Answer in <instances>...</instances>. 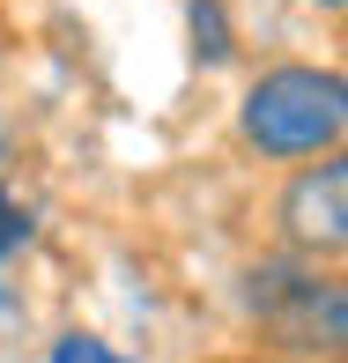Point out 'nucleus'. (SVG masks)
<instances>
[{
  "mask_svg": "<svg viewBox=\"0 0 348 363\" xmlns=\"http://www.w3.org/2000/svg\"><path fill=\"white\" fill-rule=\"evenodd\" d=\"M245 311L281 356H341L348 341V289L334 267H319V252H274L259 267H245Z\"/></svg>",
  "mask_w": 348,
  "mask_h": 363,
  "instance_id": "1",
  "label": "nucleus"
},
{
  "mask_svg": "<svg viewBox=\"0 0 348 363\" xmlns=\"http://www.w3.org/2000/svg\"><path fill=\"white\" fill-rule=\"evenodd\" d=\"M237 126L259 156H281V163L326 156L348 134V82L334 67H267L245 89Z\"/></svg>",
  "mask_w": 348,
  "mask_h": 363,
  "instance_id": "2",
  "label": "nucleus"
},
{
  "mask_svg": "<svg viewBox=\"0 0 348 363\" xmlns=\"http://www.w3.org/2000/svg\"><path fill=\"white\" fill-rule=\"evenodd\" d=\"M274 223H281V238H289L296 252H326V259H334L348 245V163L334 156V148H326L311 171L289 178Z\"/></svg>",
  "mask_w": 348,
  "mask_h": 363,
  "instance_id": "3",
  "label": "nucleus"
},
{
  "mask_svg": "<svg viewBox=\"0 0 348 363\" xmlns=\"http://www.w3.org/2000/svg\"><path fill=\"white\" fill-rule=\"evenodd\" d=\"M186 23H193V52H201L208 67H223V60L237 52V38H230V15H223V0H193V8H186Z\"/></svg>",
  "mask_w": 348,
  "mask_h": 363,
  "instance_id": "4",
  "label": "nucleus"
},
{
  "mask_svg": "<svg viewBox=\"0 0 348 363\" xmlns=\"http://www.w3.org/2000/svg\"><path fill=\"white\" fill-rule=\"evenodd\" d=\"M45 363H134V356H119L111 341H96V334H60Z\"/></svg>",
  "mask_w": 348,
  "mask_h": 363,
  "instance_id": "5",
  "label": "nucleus"
},
{
  "mask_svg": "<svg viewBox=\"0 0 348 363\" xmlns=\"http://www.w3.org/2000/svg\"><path fill=\"white\" fill-rule=\"evenodd\" d=\"M23 238H30V208L15 201V193H0V259H8Z\"/></svg>",
  "mask_w": 348,
  "mask_h": 363,
  "instance_id": "6",
  "label": "nucleus"
},
{
  "mask_svg": "<svg viewBox=\"0 0 348 363\" xmlns=\"http://www.w3.org/2000/svg\"><path fill=\"white\" fill-rule=\"evenodd\" d=\"M230 363H281V356H230Z\"/></svg>",
  "mask_w": 348,
  "mask_h": 363,
  "instance_id": "7",
  "label": "nucleus"
},
{
  "mask_svg": "<svg viewBox=\"0 0 348 363\" xmlns=\"http://www.w3.org/2000/svg\"><path fill=\"white\" fill-rule=\"evenodd\" d=\"M326 8H341V0H326Z\"/></svg>",
  "mask_w": 348,
  "mask_h": 363,
  "instance_id": "8",
  "label": "nucleus"
},
{
  "mask_svg": "<svg viewBox=\"0 0 348 363\" xmlns=\"http://www.w3.org/2000/svg\"><path fill=\"white\" fill-rule=\"evenodd\" d=\"M0 148H8V134H0Z\"/></svg>",
  "mask_w": 348,
  "mask_h": 363,
  "instance_id": "9",
  "label": "nucleus"
}]
</instances>
